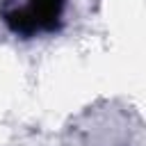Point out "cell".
<instances>
[{
	"label": "cell",
	"instance_id": "obj_1",
	"mask_svg": "<svg viewBox=\"0 0 146 146\" xmlns=\"http://www.w3.org/2000/svg\"><path fill=\"white\" fill-rule=\"evenodd\" d=\"M66 0H5L0 18L11 34L32 39L39 34H52L64 23Z\"/></svg>",
	"mask_w": 146,
	"mask_h": 146
}]
</instances>
